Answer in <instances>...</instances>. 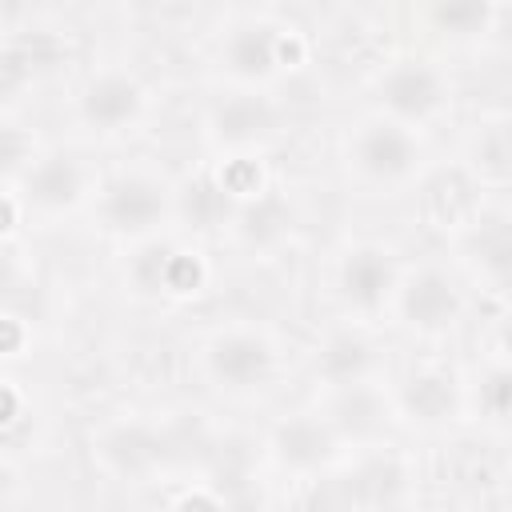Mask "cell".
<instances>
[{
  "instance_id": "6da1fadb",
  "label": "cell",
  "mask_w": 512,
  "mask_h": 512,
  "mask_svg": "<svg viewBox=\"0 0 512 512\" xmlns=\"http://www.w3.org/2000/svg\"><path fill=\"white\" fill-rule=\"evenodd\" d=\"M92 212L104 236L124 244L156 240L180 212V192L172 176L156 164H124L100 180Z\"/></svg>"
},
{
  "instance_id": "9a60e30c",
  "label": "cell",
  "mask_w": 512,
  "mask_h": 512,
  "mask_svg": "<svg viewBox=\"0 0 512 512\" xmlns=\"http://www.w3.org/2000/svg\"><path fill=\"white\" fill-rule=\"evenodd\" d=\"M328 396H332V404H328L324 416L344 436V444L356 440V444L372 448V440L384 436L388 420H396L388 392H380V380L376 384H356V388H344V392H328Z\"/></svg>"
},
{
  "instance_id": "e0dca14e",
  "label": "cell",
  "mask_w": 512,
  "mask_h": 512,
  "mask_svg": "<svg viewBox=\"0 0 512 512\" xmlns=\"http://www.w3.org/2000/svg\"><path fill=\"white\" fill-rule=\"evenodd\" d=\"M496 16H500V8L496 4H484V0H452V4L424 8V20L436 32H452V36H476V32L484 36Z\"/></svg>"
},
{
  "instance_id": "3957f363",
  "label": "cell",
  "mask_w": 512,
  "mask_h": 512,
  "mask_svg": "<svg viewBox=\"0 0 512 512\" xmlns=\"http://www.w3.org/2000/svg\"><path fill=\"white\" fill-rule=\"evenodd\" d=\"M344 160L348 172L376 192H400L420 180L428 164L424 136L408 124H396L380 112L360 116L344 136Z\"/></svg>"
},
{
  "instance_id": "ffe728a7",
  "label": "cell",
  "mask_w": 512,
  "mask_h": 512,
  "mask_svg": "<svg viewBox=\"0 0 512 512\" xmlns=\"http://www.w3.org/2000/svg\"><path fill=\"white\" fill-rule=\"evenodd\" d=\"M36 72H40V64L28 44H20V40L0 44V108L20 100V92L28 84H36Z\"/></svg>"
},
{
  "instance_id": "8992f818",
  "label": "cell",
  "mask_w": 512,
  "mask_h": 512,
  "mask_svg": "<svg viewBox=\"0 0 512 512\" xmlns=\"http://www.w3.org/2000/svg\"><path fill=\"white\" fill-rule=\"evenodd\" d=\"M276 368H280L276 336L260 324L228 320L200 340V372L220 392H232V396L260 392L272 384Z\"/></svg>"
},
{
  "instance_id": "d6986e66",
  "label": "cell",
  "mask_w": 512,
  "mask_h": 512,
  "mask_svg": "<svg viewBox=\"0 0 512 512\" xmlns=\"http://www.w3.org/2000/svg\"><path fill=\"white\" fill-rule=\"evenodd\" d=\"M508 260H512V240H508V216L496 212L492 220H480V272L496 292L508 284Z\"/></svg>"
},
{
  "instance_id": "9c48e42d",
  "label": "cell",
  "mask_w": 512,
  "mask_h": 512,
  "mask_svg": "<svg viewBox=\"0 0 512 512\" xmlns=\"http://www.w3.org/2000/svg\"><path fill=\"white\" fill-rule=\"evenodd\" d=\"M148 104H152L148 84L140 80V72L124 64H100L76 88V120L92 136H108V140L140 128Z\"/></svg>"
},
{
  "instance_id": "603a6c76",
  "label": "cell",
  "mask_w": 512,
  "mask_h": 512,
  "mask_svg": "<svg viewBox=\"0 0 512 512\" xmlns=\"http://www.w3.org/2000/svg\"><path fill=\"white\" fill-rule=\"evenodd\" d=\"M20 392L12 388V380H0V424H12L20 416Z\"/></svg>"
},
{
  "instance_id": "7c38bea8",
  "label": "cell",
  "mask_w": 512,
  "mask_h": 512,
  "mask_svg": "<svg viewBox=\"0 0 512 512\" xmlns=\"http://www.w3.org/2000/svg\"><path fill=\"white\" fill-rule=\"evenodd\" d=\"M404 264L380 240H352L336 260V296L356 316L388 312Z\"/></svg>"
},
{
  "instance_id": "8fae6325",
  "label": "cell",
  "mask_w": 512,
  "mask_h": 512,
  "mask_svg": "<svg viewBox=\"0 0 512 512\" xmlns=\"http://www.w3.org/2000/svg\"><path fill=\"white\" fill-rule=\"evenodd\" d=\"M268 456L280 472L312 480L344 460V436L324 412H288L268 432Z\"/></svg>"
},
{
  "instance_id": "44dd1931",
  "label": "cell",
  "mask_w": 512,
  "mask_h": 512,
  "mask_svg": "<svg viewBox=\"0 0 512 512\" xmlns=\"http://www.w3.org/2000/svg\"><path fill=\"white\" fill-rule=\"evenodd\" d=\"M480 412L500 428L508 420V364L496 356L488 368H480Z\"/></svg>"
},
{
  "instance_id": "7a4b0ae2",
  "label": "cell",
  "mask_w": 512,
  "mask_h": 512,
  "mask_svg": "<svg viewBox=\"0 0 512 512\" xmlns=\"http://www.w3.org/2000/svg\"><path fill=\"white\" fill-rule=\"evenodd\" d=\"M300 60L304 40L272 12H244L216 40V68L232 88H268Z\"/></svg>"
},
{
  "instance_id": "5b68a950",
  "label": "cell",
  "mask_w": 512,
  "mask_h": 512,
  "mask_svg": "<svg viewBox=\"0 0 512 512\" xmlns=\"http://www.w3.org/2000/svg\"><path fill=\"white\" fill-rule=\"evenodd\" d=\"M88 452L92 464L116 484H152L180 456L176 436L144 416H112L96 424L88 436Z\"/></svg>"
},
{
  "instance_id": "2e32d148",
  "label": "cell",
  "mask_w": 512,
  "mask_h": 512,
  "mask_svg": "<svg viewBox=\"0 0 512 512\" xmlns=\"http://www.w3.org/2000/svg\"><path fill=\"white\" fill-rule=\"evenodd\" d=\"M472 172L480 184L488 188H504L508 184V172H512V144H508V116H488L476 124V136H472Z\"/></svg>"
},
{
  "instance_id": "52a82bcc",
  "label": "cell",
  "mask_w": 512,
  "mask_h": 512,
  "mask_svg": "<svg viewBox=\"0 0 512 512\" xmlns=\"http://www.w3.org/2000/svg\"><path fill=\"white\" fill-rule=\"evenodd\" d=\"M284 132V108L272 88H220L204 108V140L224 160H252Z\"/></svg>"
},
{
  "instance_id": "5bb4252c",
  "label": "cell",
  "mask_w": 512,
  "mask_h": 512,
  "mask_svg": "<svg viewBox=\"0 0 512 512\" xmlns=\"http://www.w3.org/2000/svg\"><path fill=\"white\" fill-rule=\"evenodd\" d=\"M312 376L328 392H344V388H356V384H376L380 380V348L360 328H336L320 340V348L312 356Z\"/></svg>"
},
{
  "instance_id": "4fadbf2b",
  "label": "cell",
  "mask_w": 512,
  "mask_h": 512,
  "mask_svg": "<svg viewBox=\"0 0 512 512\" xmlns=\"http://www.w3.org/2000/svg\"><path fill=\"white\" fill-rule=\"evenodd\" d=\"M392 412L416 428H448L460 420L464 404H468V392L464 384L456 380V372L448 368H420V372H408L392 392Z\"/></svg>"
},
{
  "instance_id": "277c9868",
  "label": "cell",
  "mask_w": 512,
  "mask_h": 512,
  "mask_svg": "<svg viewBox=\"0 0 512 512\" xmlns=\"http://www.w3.org/2000/svg\"><path fill=\"white\" fill-rule=\"evenodd\" d=\"M452 92V72L440 60L408 52L392 56L372 76V112L420 132L452 108Z\"/></svg>"
},
{
  "instance_id": "7402d4cb",
  "label": "cell",
  "mask_w": 512,
  "mask_h": 512,
  "mask_svg": "<svg viewBox=\"0 0 512 512\" xmlns=\"http://www.w3.org/2000/svg\"><path fill=\"white\" fill-rule=\"evenodd\" d=\"M16 492H20V468L8 456H0V512L16 500Z\"/></svg>"
},
{
  "instance_id": "ac0fdd59",
  "label": "cell",
  "mask_w": 512,
  "mask_h": 512,
  "mask_svg": "<svg viewBox=\"0 0 512 512\" xmlns=\"http://www.w3.org/2000/svg\"><path fill=\"white\" fill-rule=\"evenodd\" d=\"M40 140L20 120H0V184H20V176L40 156Z\"/></svg>"
},
{
  "instance_id": "30bf717a",
  "label": "cell",
  "mask_w": 512,
  "mask_h": 512,
  "mask_svg": "<svg viewBox=\"0 0 512 512\" xmlns=\"http://www.w3.org/2000/svg\"><path fill=\"white\" fill-rule=\"evenodd\" d=\"M20 204L40 216V220H60V216H76L84 204H92L100 176L92 172V164L76 152L64 148H44L32 168L20 176Z\"/></svg>"
},
{
  "instance_id": "ba28073f",
  "label": "cell",
  "mask_w": 512,
  "mask_h": 512,
  "mask_svg": "<svg viewBox=\"0 0 512 512\" xmlns=\"http://www.w3.org/2000/svg\"><path fill=\"white\" fill-rule=\"evenodd\" d=\"M464 308H468V296L456 280L452 268L436 264V260H424V264H412L400 272L396 280V292H392V304L388 312L396 316V324L420 340H436V336H448L460 320H464Z\"/></svg>"
}]
</instances>
